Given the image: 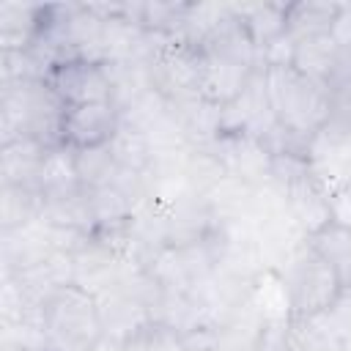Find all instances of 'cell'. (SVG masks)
I'll return each mask as SVG.
<instances>
[{
    "instance_id": "1",
    "label": "cell",
    "mask_w": 351,
    "mask_h": 351,
    "mask_svg": "<svg viewBox=\"0 0 351 351\" xmlns=\"http://www.w3.org/2000/svg\"><path fill=\"white\" fill-rule=\"evenodd\" d=\"M66 104L47 80H22L0 85V145L16 137H33L47 148L63 145Z\"/></svg>"
},
{
    "instance_id": "2",
    "label": "cell",
    "mask_w": 351,
    "mask_h": 351,
    "mask_svg": "<svg viewBox=\"0 0 351 351\" xmlns=\"http://www.w3.org/2000/svg\"><path fill=\"white\" fill-rule=\"evenodd\" d=\"M274 277L280 282L288 318L293 321L329 310L343 293L340 280L332 271V266L304 239L296 241L291 250H285L282 263L274 271Z\"/></svg>"
},
{
    "instance_id": "3",
    "label": "cell",
    "mask_w": 351,
    "mask_h": 351,
    "mask_svg": "<svg viewBox=\"0 0 351 351\" xmlns=\"http://www.w3.org/2000/svg\"><path fill=\"white\" fill-rule=\"evenodd\" d=\"M41 321L52 351H96L104 343L99 299L71 282L41 302Z\"/></svg>"
},
{
    "instance_id": "4",
    "label": "cell",
    "mask_w": 351,
    "mask_h": 351,
    "mask_svg": "<svg viewBox=\"0 0 351 351\" xmlns=\"http://www.w3.org/2000/svg\"><path fill=\"white\" fill-rule=\"evenodd\" d=\"M269 101L280 126L293 132L302 140H313L315 132L329 121V90L324 82H315L299 74L293 66L266 71Z\"/></svg>"
},
{
    "instance_id": "5",
    "label": "cell",
    "mask_w": 351,
    "mask_h": 351,
    "mask_svg": "<svg viewBox=\"0 0 351 351\" xmlns=\"http://www.w3.org/2000/svg\"><path fill=\"white\" fill-rule=\"evenodd\" d=\"M151 88L165 101H189L203 96L206 82V55L200 47L170 41L151 63H148Z\"/></svg>"
},
{
    "instance_id": "6",
    "label": "cell",
    "mask_w": 351,
    "mask_h": 351,
    "mask_svg": "<svg viewBox=\"0 0 351 351\" xmlns=\"http://www.w3.org/2000/svg\"><path fill=\"white\" fill-rule=\"evenodd\" d=\"M47 82L66 107L112 101V80L107 66L99 60H88V58L63 60L52 66V71L47 74Z\"/></svg>"
},
{
    "instance_id": "7",
    "label": "cell",
    "mask_w": 351,
    "mask_h": 351,
    "mask_svg": "<svg viewBox=\"0 0 351 351\" xmlns=\"http://www.w3.org/2000/svg\"><path fill=\"white\" fill-rule=\"evenodd\" d=\"M277 126L269 88H266V71L258 69L250 80V85L228 104H222V134H247L263 140Z\"/></svg>"
},
{
    "instance_id": "8",
    "label": "cell",
    "mask_w": 351,
    "mask_h": 351,
    "mask_svg": "<svg viewBox=\"0 0 351 351\" xmlns=\"http://www.w3.org/2000/svg\"><path fill=\"white\" fill-rule=\"evenodd\" d=\"M208 151L217 156V162L222 165V170L252 186V189H263L269 186V162L271 154L269 148L258 140V137H247V134H219V140H214L208 145Z\"/></svg>"
},
{
    "instance_id": "9",
    "label": "cell",
    "mask_w": 351,
    "mask_h": 351,
    "mask_svg": "<svg viewBox=\"0 0 351 351\" xmlns=\"http://www.w3.org/2000/svg\"><path fill=\"white\" fill-rule=\"evenodd\" d=\"M121 110L115 101H93V104H74L66 107L63 115V145L80 151V148H99L110 145L115 132L121 129Z\"/></svg>"
},
{
    "instance_id": "10",
    "label": "cell",
    "mask_w": 351,
    "mask_h": 351,
    "mask_svg": "<svg viewBox=\"0 0 351 351\" xmlns=\"http://www.w3.org/2000/svg\"><path fill=\"white\" fill-rule=\"evenodd\" d=\"M280 197H282V206H285L291 222H293L296 230L302 233V239L313 236L315 230H321L324 225L332 222V211H329V186H326L318 176L302 181L299 186L282 192Z\"/></svg>"
},
{
    "instance_id": "11",
    "label": "cell",
    "mask_w": 351,
    "mask_h": 351,
    "mask_svg": "<svg viewBox=\"0 0 351 351\" xmlns=\"http://www.w3.org/2000/svg\"><path fill=\"white\" fill-rule=\"evenodd\" d=\"M206 55V82H203V99L214 101V104H228L233 101L252 80V74L258 71L255 66H247L236 58L219 55V52H208Z\"/></svg>"
},
{
    "instance_id": "12",
    "label": "cell",
    "mask_w": 351,
    "mask_h": 351,
    "mask_svg": "<svg viewBox=\"0 0 351 351\" xmlns=\"http://www.w3.org/2000/svg\"><path fill=\"white\" fill-rule=\"evenodd\" d=\"M47 145L33 137H16L0 145V184L5 186H30L38 189V170L44 162Z\"/></svg>"
},
{
    "instance_id": "13",
    "label": "cell",
    "mask_w": 351,
    "mask_h": 351,
    "mask_svg": "<svg viewBox=\"0 0 351 351\" xmlns=\"http://www.w3.org/2000/svg\"><path fill=\"white\" fill-rule=\"evenodd\" d=\"M337 8H340V3H326V0L288 3V8H285V33L296 41L329 36V30L335 25V16H337Z\"/></svg>"
},
{
    "instance_id": "14",
    "label": "cell",
    "mask_w": 351,
    "mask_h": 351,
    "mask_svg": "<svg viewBox=\"0 0 351 351\" xmlns=\"http://www.w3.org/2000/svg\"><path fill=\"white\" fill-rule=\"evenodd\" d=\"M85 189L77 176V162H74V148L69 145H55L47 148L41 170H38V192L41 197H60Z\"/></svg>"
},
{
    "instance_id": "15",
    "label": "cell",
    "mask_w": 351,
    "mask_h": 351,
    "mask_svg": "<svg viewBox=\"0 0 351 351\" xmlns=\"http://www.w3.org/2000/svg\"><path fill=\"white\" fill-rule=\"evenodd\" d=\"M110 151L123 170H134V173H151L156 162V148L151 134L132 121H121V129L110 140Z\"/></svg>"
},
{
    "instance_id": "16",
    "label": "cell",
    "mask_w": 351,
    "mask_h": 351,
    "mask_svg": "<svg viewBox=\"0 0 351 351\" xmlns=\"http://www.w3.org/2000/svg\"><path fill=\"white\" fill-rule=\"evenodd\" d=\"M41 25V5L3 3L0 5V52L30 49Z\"/></svg>"
},
{
    "instance_id": "17",
    "label": "cell",
    "mask_w": 351,
    "mask_h": 351,
    "mask_svg": "<svg viewBox=\"0 0 351 351\" xmlns=\"http://www.w3.org/2000/svg\"><path fill=\"white\" fill-rule=\"evenodd\" d=\"M304 241L332 266V271L340 280V288L351 291V230L329 222Z\"/></svg>"
},
{
    "instance_id": "18",
    "label": "cell",
    "mask_w": 351,
    "mask_h": 351,
    "mask_svg": "<svg viewBox=\"0 0 351 351\" xmlns=\"http://www.w3.org/2000/svg\"><path fill=\"white\" fill-rule=\"evenodd\" d=\"M233 8L239 14L247 36L258 47V52L285 33V8H288V3H241V5L233 3Z\"/></svg>"
},
{
    "instance_id": "19",
    "label": "cell",
    "mask_w": 351,
    "mask_h": 351,
    "mask_svg": "<svg viewBox=\"0 0 351 351\" xmlns=\"http://www.w3.org/2000/svg\"><path fill=\"white\" fill-rule=\"evenodd\" d=\"M41 219V192L0 184V230H16Z\"/></svg>"
},
{
    "instance_id": "20",
    "label": "cell",
    "mask_w": 351,
    "mask_h": 351,
    "mask_svg": "<svg viewBox=\"0 0 351 351\" xmlns=\"http://www.w3.org/2000/svg\"><path fill=\"white\" fill-rule=\"evenodd\" d=\"M337 47L329 36H318V38H304V41H296V52H293V69L315 82H324L329 80L332 74V66L337 60Z\"/></svg>"
},
{
    "instance_id": "21",
    "label": "cell",
    "mask_w": 351,
    "mask_h": 351,
    "mask_svg": "<svg viewBox=\"0 0 351 351\" xmlns=\"http://www.w3.org/2000/svg\"><path fill=\"white\" fill-rule=\"evenodd\" d=\"M74 162H77V176L80 184L85 189H99L115 181L121 165L115 162L110 145H99V148H80L74 151Z\"/></svg>"
},
{
    "instance_id": "22",
    "label": "cell",
    "mask_w": 351,
    "mask_h": 351,
    "mask_svg": "<svg viewBox=\"0 0 351 351\" xmlns=\"http://www.w3.org/2000/svg\"><path fill=\"white\" fill-rule=\"evenodd\" d=\"M313 165L307 159V154H271L269 162V186L282 195L293 186H299L302 181L313 178Z\"/></svg>"
},
{
    "instance_id": "23",
    "label": "cell",
    "mask_w": 351,
    "mask_h": 351,
    "mask_svg": "<svg viewBox=\"0 0 351 351\" xmlns=\"http://www.w3.org/2000/svg\"><path fill=\"white\" fill-rule=\"evenodd\" d=\"M326 313H329V321L337 332L340 351H351V291H343Z\"/></svg>"
},
{
    "instance_id": "24",
    "label": "cell",
    "mask_w": 351,
    "mask_h": 351,
    "mask_svg": "<svg viewBox=\"0 0 351 351\" xmlns=\"http://www.w3.org/2000/svg\"><path fill=\"white\" fill-rule=\"evenodd\" d=\"M329 211L335 225L351 230V186L348 184H337L329 189Z\"/></svg>"
},
{
    "instance_id": "25",
    "label": "cell",
    "mask_w": 351,
    "mask_h": 351,
    "mask_svg": "<svg viewBox=\"0 0 351 351\" xmlns=\"http://www.w3.org/2000/svg\"><path fill=\"white\" fill-rule=\"evenodd\" d=\"M326 90H351V49H340L326 80Z\"/></svg>"
},
{
    "instance_id": "26",
    "label": "cell",
    "mask_w": 351,
    "mask_h": 351,
    "mask_svg": "<svg viewBox=\"0 0 351 351\" xmlns=\"http://www.w3.org/2000/svg\"><path fill=\"white\" fill-rule=\"evenodd\" d=\"M329 38L335 41L337 49H351V3H340Z\"/></svg>"
},
{
    "instance_id": "27",
    "label": "cell",
    "mask_w": 351,
    "mask_h": 351,
    "mask_svg": "<svg viewBox=\"0 0 351 351\" xmlns=\"http://www.w3.org/2000/svg\"><path fill=\"white\" fill-rule=\"evenodd\" d=\"M343 184H348L351 186V165L346 167V173H343Z\"/></svg>"
}]
</instances>
